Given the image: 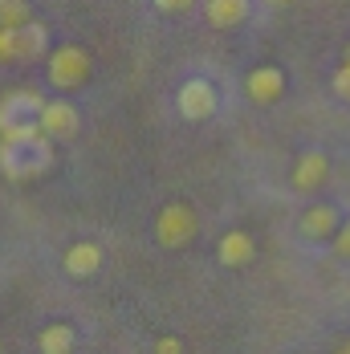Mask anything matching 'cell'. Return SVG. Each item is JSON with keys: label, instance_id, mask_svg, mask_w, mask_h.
Returning <instances> with one entry per match:
<instances>
[{"label": "cell", "instance_id": "6da1fadb", "mask_svg": "<svg viewBox=\"0 0 350 354\" xmlns=\"http://www.w3.org/2000/svg\"><path fill=\"white\" fill-rule=\"evenodd\" d=\"M53 167V142L41 135V122H17L0 131V171L8 179H41Z\"/></svg>", "mask_w": 350, "mask_h": 354}, {"label": "cell", "instance_id": "7a4b0ae2", "mask_svg": "<svg viewBox=\"0 0 350 354\" xmlns=\"http://www.w3.org/2000/svg\"><path fill=\"white\" fill-rule=\"evenodd\" d=\"M90 70H94V62H90V53H86L82 45H57V49H49V82H53L62 94L86 86Z\"/></svg>", "mask_w": 350, "mask_h": 354}, {"label": "cell", "instance_id": "3957f363", "mask_svg": "<svg viewBox=\"0 0 350 354\" xmlns=\"http://www.w3.org/2000/svg\"><path fill=\"white\" fill-rule=\"evenodd\" d=\"M196 228H200V220L192 212V204H163L159 216H155V241L163 248H183L192 236H196Z\"/></svg>", "mask_w": 350, "mask_h": 354}, {"label": "cell", "instance_id": "277c9868", "mask_svg": "<svg viewBox=\"0 0 350 354\" xmlns=\"http://www.w3.org/2000/svg\"><path fill=\"white\" fill-rule=\"evenodd\" d=\"M175 106H179V114L187 122H204V118H212L220 110V90L208 77H187L179 86V94H175Z\"/></svg>", "mask_w": 350, "mask_h": 354}, {"label": "cell", "instance_id": "5b68a950", "mask_svg": "<svg viewBox=\"0 0 350 354\" xmlns=\"http://www.w3.org/2000/svg\"><path fill=\"white\" fill-rule=\"evenodd\" d=\"M41 135L53 142V139H73L77 131H82V114H77V106L73 102H66V98H49L45 106H41Z\"/></svg>", "mask_w": 350, "mask_h": 354}, {"label": "cell", "instance_id": "8992f818", "mask_svg": "<svg viewBox=\"0 0 350 354\" xmlns=\"http://www.w3.org/2000/svg\"><path fill=\"white\" fill-rule=\"evenodd\" d=\"M45 102L49 98H41L37 90H12V94H4L0 98V131H8L17 122H37Z\"/></svg>", "mask_w": 350, "mask_h": 354}, {"label": "cell", "instance_id": "52a82bcc", "mask_svg": "<svg viewBox=\"0 0 350 354\" xmlns=\"http://www.w3.org/2000/svg\"><path fill=\"white\" fill-rule=\"evenodd\" d=\"M326 179H330V155H326V151H302L297 163H293V171H289L293 192H306V196L317 192Z\"/></svg>", "mask_w": 350, "mask_h": 354}, {"label": "cell", "instance_id": "ba28073f", "mask_svg": "<svg viewBox=\"0 0 350 354\" xmlns=\"http://www.w3.org/2000/svg\"><path fill=\"white\" fill-rule=\"evenodd\" d=\"M245 94L257 102V106H273V102H281V94H285V70H281V66H257V70H248Z\"/></svg>", "mask_w": 350, "mask_h": 354}, {"label": "cell", "instance_id": "9c48e42d", "mask_svg": "<svg viewBox=\"0 0 350 354\" xmlns=\"http://www.w3.org/2000/svg\"><path fill=\"white\" fill-rule=\"evenodd\" d=\"M338 224H342V216L334 204H310L302 220H297V232H302V241H334V232H338Z\"/></svg>", "mask_w": 350, "mask_h": 354}, {"label": "cell", "instance_id": "30bf717a", "mask_svg": "<svg viewBox=\"0 0 350 354\" xmlns=\"http://www.w3.org/2000/svg\"><path fill=\"white\" fill-rule=\"evenodd\" d=\"M216 261H220L224 269H245V265L257 261V241L248 236L245 228H232V232L220 236V245H216Z\"/></svg>", "mask_w": 350, "mask_h": 354}, {"label": "cell", "instance_id": "8fae6325", "mask_svg": "<svg viewBox=\"0 0 350 354\" xmlns=\"http://www.w3.org/2000/svg\"><path fill=\"white\" fill-rule=\"evenodd\" d=\"M62 269L70 273V277H94L98 269H102V245H94V241H73L66 248V257H62Z\"/></svg>", "mask_w": 350, "mask_h": 354}, {"label": "cell", "instance_id": "7c38bea8", "mask_svg": "<svg viewBox=\"0 0 350 354\" xmlns=\"http://www.w3.org/2000/svg\"><path fill=\"white\" fill-rule=\"evenodd\" d=\"M252 12V0H204V21L212 29H237Z\"/></svg>", "mask_w": 350, "mask_h": 354}, {"label": "cell", "instance_id": "4fadbf2b", "mask_svg": "<svg viewBox=\"0 0 350 354\" xmlns=\"http://www.w3.org/2000/svg\"><path fill=\"white\" fill-rule=\"evenodd\" d=\"M37 346H41V354H73L77 334H73V326H66V322H49L37 334Z\"/></svg>", "mask_w": 350, "mask_h": 354}, {"label": "cell", "instance_id": "5bb4252c", "mask_svg": "<svg viewBox=\"0 0 350 354\" xmlns=\"http://www.w3.org/2000/svg\"><path fill=\"white\" fill-rule=\"evenodd\" d=\"M17 37H21V62H37V57L49 49V29H45L37 17L25 29H17Z\"/></svg>", "mask_w": 350, "mask_h": 354}, {"label": "cell", "instance_id": "9a60e30c", "mask_svg": "<svg viewBox=\"0 0 350 354\" xmlns=\"http://www.w3.org/2000/svg\"><path fill=\"white\" fill-rule=\"evenodd\" d=\"M33 21L29 0H0V29H25Z\"/></svg>", "mask_w": 350, "mask_h": 354}, {"label": "cell", "instance_id": "2e32d148", "mask_svg": "<svg viewBox=\"0 0 350 354\" xmlns=\"http://www.w3.org/2000/svg\"><path fill=\"white\" fill-rule=\"evenodd\" d=\"M21 62V37L17 29H0V66H12Z\"/></svg>", "mask_w": 350, "mask_h": 354}, {"label": "cell", "instance_id": "e0dca14e", "mask_svg": "<svg viewBox=\"0 0 350 354\" xmlns=\"http://www.w3.org/2000/svg\"><path fill=\"white\" fill-rule=\"evenodd\" d=\"M330 90H334L342 102H350V66H347V62L334 70V77H330Z\"/></svg>", "mask_w": 350, "mask_h": 354}, {"label": "cell", "instance_id": "ac0fdd59", "mask_svg": "<svg viewBox=\"0 0 350 354\" xmlns=\"http://www.w3.org/2000/svg\"><path fill=\"white\" fill-rule=\"evenodd\" d=\"M330 248H334V257H342V261H350V220H342V224H338V232H334V241H330Z\"/></svg>", "mask_w": 350, "mask_h": 354}, {"label": "cell", "instance_id": "d6986e66", "mask_svg": "<svg viewBox=\"0 0 350 354\" xmlns=\"http://www.w3.org/2000/svg\"><path fill=\"white\" fill-rule=\"evenodd\" d=\"M200 0H155V8L159 12H167V17H179V12H187V8H196Z\"/></svg>", "mask_w": 350, "mask_h": 354}, {"label": "cell", "instance_id": "ffe728a7", "mask_svg": "<svg viewBox=\"0 0 350 354\" xmlns=\"http://www.w3.org/2000/svg\"><path fill=\"white\" fill-rule=\"evenodd\" d=\"M151 354H183V342H179V338H172V334H167V338H159V342L151 346Z\"/></svg>", "mask_w": 350, "mask_h": 354}, {"label": "cell", "instance_id": "44dd1931", "mask_svg": "<svg viewBox=\"0 0 350 354\" xmlns=\"http://www.w3.org/2000/svg\"><path fill=\"white\" fill-rule=\"evenodd\" d=\"M265 4H269V8H289L293 0H265Z\"/></svg>", "mask_w": 350, "mask_h": 354}, {"label": "cell", "instance_id": "7402d4cb", "mask_svg": "<svg viewBox=\"0 0 350 354\" xmlns=\"http://www.w3.org/2000/svg\"><path fill=\"white\" fill-rule=\"evenodd\" d=\"M342 62H347V66H350V45H347V53H342Z\"/></svg>", "mask_w": 350, "mask_h": 354}, {"label": "cell", "instance_id": "603a6c76", "mask_svg": "<svg viewBox=\"0 0 350 354\" xmlns=\"http://www.w3.org/2000/svg\"><path fill=\"white\" fill-rule=\"evenodd\" d=\"M338 354H350V342H347V346H342V351H338Z\"/></svg>", "mask_w": 350, "mask_h": 354}]
</instances>
